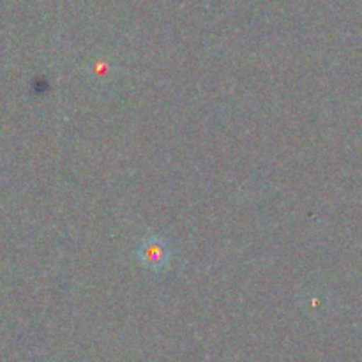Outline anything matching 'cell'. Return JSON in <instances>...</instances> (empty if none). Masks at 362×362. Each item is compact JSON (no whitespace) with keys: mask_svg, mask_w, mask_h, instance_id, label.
I'll list each match as a JSON object with an SVG mask.
<instances>
[{"mask_svg":"<svg viewBox=\"0 0 362 362\" xmlns=\"http://www.w3.org/2000/svg\"><path fill=\"white\" fill-rule=\"evenodd\" d=\"M141 260L147 267L158 269L163 267V264L166 262V257H168V251H166V246L158 239L147 240V243L141 246L140 250Z\"/></svg>","mask_w":362,"mask_h":362,"instance_id":"1","label":"cell"}]
</instances>
